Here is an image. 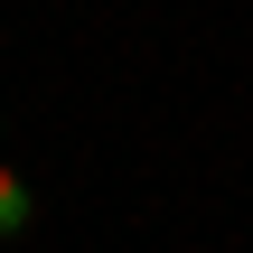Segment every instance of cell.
I'll return each mask as SVG.
<instances>
[{
	"label": "cell",
	"mask_w": 253,
	"mask_h": 253,
	"mask_svg": "<svg viewBox=\"0 0 253 253\" xmlns=\"http://www.w3.org/2000/svg\"><path fill=\"white\" fill-rule=\"evenodd\" d=\"M28 216H38V188L0 160V244H9V235H28Z\"/></svg>",
	"instance_id": "obj_1"
}]
</instances>
